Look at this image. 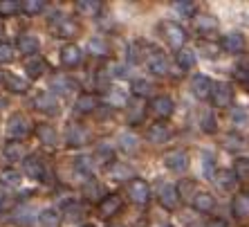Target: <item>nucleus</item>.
I'll return each instance as SVG.
<instances>
[{
  "label": "nucleus",
  "mask_w": 249,
  "mask_h": 227,
  "mask_svg": "<svg viewBox=\"0 0 249 227\" xmlns=\"http://www.w3.org/2000/svg\"><path fill=\"white\" fill-rule=\"evenodd\" d=\"M160 36H162L164 43H166L171 50H178V52H180L186 43L184 27L178 25L175 20H162V23H160Z\"/></svg>",
  "instance_id": "obj_1"
},
{
  "label": "nucleus",
  "mask_w": 249,
  "mask_h": 227,
  "mask_svg": "<svg viewBox=\"0 0 249 227\" xmlns=\"http://www.w3.org/2000/svg\"><path fill=\"white\" fill-rule=\"evenodd\" d=\"M23 162H25V173H27V178H32V180H41V182H47V185H50V180H52V171H50V164H47L41 155H27Z\"/></svg>",
  "instance_id": "obj_2"
},
{
  "label": "nucleus",
  "mask_w": 249,
  "mask_h": 227,
  "mask_svg": "<svg viewBox=\"0 0 249 227\" xmlns=\"http://www.w3.org/2000/svg\"><path fill=\"white\" fill-rule=\"evenodd\" d=\"M29 133H32V122L25 115H14L7 122V137H9V142H23Z\"/></svg>",
  "instance_id": "obj_3"
},
{
  "label": "nucleus",
  "mask_w": 249,
  "mask_h": 227,
  "mask_svg": "<svg viewBox=\"0 0 249 227\" xmlns=\"http://www.w3.org/2000/svg\"><path fill=\"white\" fill-rule=\"evenodd\" d=\"M146 111H151L153 115L157 117V122H166L168 117L175 113V104L171 97H166V95H157V97L151 99V104H148Z\"/></svg>",
  "instance_id": "obj_4"
},
{
  "label": "nucleus",
  "mask_w": 249,
  "mask_h": 227,
  "mask_svg": "<svg viewBox=\"0 0 249 227\" xmlns=\"http://www.w3.org/2000/svg\"><path fill=\"white\" fill-rule=\"evenodd\" d=\"M162 162L166 164L168 171H175V173H184L189 169V153L184 149H171V151L164 153Z\"/></svg>",
  "instance_id": "obj_5"
},
{
  "label": "nucleus",
  "mask_w": 249,
  "mask_h": 227,
  "mask_svg": "<svg viewBox=\"0 0 249 227\" xmlns=\"http://www.w3.org/2000/svg\"><path fill=\"white\" fill-rule=\"evenodd\" d=\"M128 198L133 200L135 205H146L148 200H151V187H148V182L142 180V178H133V180H128Z\"/></svg>",
  "instance_id": "obj_6"
},
{
  "label": "nucleus",
  "mask_w": 249,
  "mask_h": 227,
  "mask_svg": "<svg viewBox=\"0 0 249 227\" xmlns=\"http://www.w3.org/2000/svg\"><path fill=\"white\" fill-rule=\"evenodd\" d=\"M52 32L58 36V38H74L79 32H81V27H79V23H76L74 18L70 16H56V20H52Z\"/></svg>",
  "instance_id": "obj_7"
},
{
  "label": "nucleus",
  "mask_w": 249,
  "mask_h": 227,
  "mask_svg": "<svg viewBox=\"0 0 249 227\" xmlns=\"http://www.w3.org/2000/svg\"><path fill=\"white\" fill-rule=\"evenodd\" d=\"M211 101H213L215 108H229L233 101V88L231 83L227 81H218L213 83V90H211Z\"/></svg>",
  "instance_id": "obj_8"
},
{
  "label": "nucleus",
  "mask_w": 249,
  "mask_h": 227,
  "mask_svg": "<svg viewBox=\"0 0 249 227\" xmlns=\"http://www.w3.org/2000/svg\"><path fill=\"white\" fill-rule=\"evenodd\" d=\"M88 137H90V135H88L86 126H81V124L70 122L68 128H65V144H68L70 149H81V146H86Z\"/></svg>",
  "instance_id": "obj_9"
},
{
  "label": "nucleus",
  "mask_w": 249,
  "mask_h": 227,
  "mask_svg": "<svg viewBox=\"0 0 249 227\" xmlns=\"http://www.w3.org/2000/svg\"><path fill=\"white\" fill-rule=\"evenodd\" d=\"M144 61H146V65H148V70H151L153 75H157V76H166L168 70H171L166 54L160 52V50H151V52H148V57H146Z\"/></svg>",
  "instance_id": "obj_10"
},
{
  "label": "nucleus",
  "mask_w": 249,
  "mask_h": 227,
  "mask_svg": "<svg viewBox=\"0 0 249 227\" xmlns=\"http://www.w3.org/2000/svg\"><path fill=\"white\" fill-rule=\"evenodd\" d=\"M180 193H178V187L171 185V182H164L162 187H160V205H162L164 209L168 211H175L178 207H180Z\"/></svg>",
  "instance_id": "obj_11"
},
{
  "label": "nucleus",
  "mask_w": 249,
  "mask_h": 227,
  "mask_svg": "<svg viewBox=\"0 0 249 227\" xmlns=\"http://www.w3.org/2000/svg\"><path fill=\"white\" fill-rule=\"evenodd\" d=\"M32 106L43 115H56L58 113V101L52 93H36L34 99H32Z\"/></svg>",
  "instance_id": "obj_12"
},
{
  "label": "nucleus",
  "mask_w": 249,
  "mask_h": 227,
  "mask_svg": "<svg viewBox=\"0 0 249 227\" xmlns=\"http://www.w3.org/2000/svg\"><path fill=\"white\" fill-rule=\"evenodd\" d=\"M50 90L56 95H70V93H76L79 90V86H76V81L72 79L70 75H52V79H50Z\"/></svg>",
  "instance_id": "obj_13"
},
{
  "label": "nucleus",
  "mask_w": 249,
  "mask_h": 227,
  "mask_svg": "<svg viewBox=\"0 0 249 227\" xmlns=\"http://www.w3.org/2000/svg\"><path fill=\"white\" fill-rule=\"evenodd\" d=\"M99 106H101V97H99V95L83 93V95H79V99H76L74 111L79 113V115H92V113L99 111Z\"/></svg>",
  "instance_id": "obj_14"
},
{
  "label": "nucleus",
  "mask_w": 249,
  "mask_h": 227,
  "mask_svg": "<svg viewBox=\"0 0 249 227\" xmlns=\"http://www.w3.org/2000/svg\"><path fill=\"white\" fill-rule=\"evenodd\" d=\"M122 207H124L122 196L108 193V196H104V200L99 203V214H101V218H112V216H117L122 211Z\"/></svg>",
  "instance_id": "obj_15"
},
{
  "label": "nucleus",
  "mask_w": 249,
  "mask_h": 227,
  "mask_svg": "<svg viewBox=\"0 0 249 227\" xmlns=\"http://www.w3.org/2000/svg\"><path fill=\"white\" fill-rule=\"evenodd\" d=\"M171 135H173V128L168 126L166 122H155L146 131V140L151 144H164V142L171 140Z\"/></svg>",
  "instance_id": "obj_16"
},
{
  "label": "nucleus",
  "mask_w": 249,
  "mask_h": 227,
  "mask_svg": "<svg viewBox=\"0 0 249 227\" xmlns=\"http://www.w3.org/2000/svg\"><path fill=\"white\" fill-rule=\"evenodd\" d=\"M245 47H247V43H245V36L238 34V32L227 34L225 38L220 41V50H225V52H229V54H243Z\"/></svg>",
  "instance_id": "obj_17"
},
{
  "label": "nucleus",
  "mask_w": 249,
  "mask_h": 227,
  "mask_svg": "<svg viewBox=\"0 0 249 227\" xmlns=\"http://www.w3.org/2000/svg\"><path fill=\"white\" fill-rule=\"evenodd\" d=\"M16 50L25 57H36V52L41 50V41L34 34H20L16 41Z\"/></svg>",
  "instance_id": "obj_18"
},
{
  "label": "nucleus",
  "mask_w": 249,
  "mask_h": 227,
  "mask_svg": "<svg viewBox=\"0 0 249 227\" xmlns=\"http://www.w3.org/2000/svg\"><path fill=\"white\" fill-rule=\"evenodd\" d=\"M211 90H213V81L204 75L193 76L191 81V93L196 95V99H209L211 97Z\"/></svg>",
  "instance_id": "obj_19"
},
{
  "label": "nucleus",
  "mask_w": 249,
  "mask_h": 227,
  "mask_svg": "<svg viewBox=\"0 0 249 227\" xmlns=\"http://www.w3.org/2000/svg\"><path fill=\"white\" fill-rule=\"evenodd\" d=\"M81 58H83V52L79 45H74V43L63 45V50H61V63L65 68H76V65L81 63Z\"/></svg>",
  "instance_id": "obj_20"
},
{
  "label": "nucleus",
  "mask_w": 249,
  "mask_h": 227,
  "mask_svg": "<svg viewBox=\"0 0 249 227\" xmlns=\"http://www.w3.org/2000/svg\"><path fill=\"white\" fill-rule=\"evenodd\" d=\"M104 196H106V191H104V185L99 180H94V178H90V180H86L83 182V198L88 200V203H101L104 200Z\"/></svg>",
  "instance_id": "obj_21"
},
{
  "label": "nucleus",
  "mask_w": 249,
  "mask_h": 227,
  "mask_svg": "<svg viewBox=\"0 0 249 227\" xmlns=\"http://www.w3.org/2000/svg\"><path fill=\"white\" fill-rule=\"evenodd\" d=\"M36 137H38L41 144L45 146V149H50V151H54V149L58 146L56 131H54L52 126H47V124H38V126H36Z\"/></svg>",
  "instance_id": "obj_22"
},
{
  "label": "nucleus",
  "mask_w": 249,
  "mask_h": 227,
  "mask_svg": "<svg viewBox=\"0 0 249 227\" xmlns=\"http://www.w3.org/2000/svg\"><path fill=\"white\" fill-rule=\"evenodd\" d=\"M74 9H76V14L83 18H94L101 14L104 5H101V0H76Z\"/></svg>",
  "instance_id": "obj_23"
},
{
  "label": "nucleus",
  "mask_w": 249,
  "mask_h": 227,
  "mask_svg": "<svg viewBox=\"0 0 249 227\" xmlns=\"http://www.w3.org/2000/svg\"><path fill=\"white\" fill-rule=\"evenodd\" d=\"M92 171H94V160L90 155H79L74 160V175L81 178L83 182L92 178Z\"/></svg>",
  "instance_id": "obj_24"
},
{
  "label": "nucleus",
  "mask_w": 249,
  "mask_h": 227,
  "mask_svg": "<svg viewBox=\"0 0 249 227\" xmlns=\"http://www.w3.org/2000/svg\"><path fill=\"white\" fill-rule=\"evenodd\" d=\"M213 182H215V187H218L220 191H233V189H236V185H238L233 171H229V169L215 171V173H213Z\"/></svg>",
  "instance_id": "obj_25"
},
{
  "label": "nucleus",
  "mask_w": 249,
  "mask_h": 227,
  "mask_svg": "<svg viewBox=\"0 0 249 227\" xmlns=\"http://www.w3.org/2000/svg\"><path fill=\"white\" fill-rule=\"evenodd\" d=\"M191 205H193V209L200 211V214H209V211L215 209V198L207 191H200L196 196H191Z\"/></svg>",
  "instance_id": "obj_26"
},
{
  "label": "nucleus",
  "mask_w": 249,
  "mask_h": 227,
  "mask_svg": "<svg viewBox=\"0 0 249 227\" xmlns=\"http://www.w3.org/2000/svg\"><path fill=\"white\" fill-rule=\"evenodd\" d=\"M231 214L236 218H249V191H240L231 200Z\"/></svg>",
  "instance_id": "obj_27"
},
{
  "label": "nucleus",
  "mask_w": 249,
  "mask_h": 227,
  "mask_svg": "<svg viewBox=\"0 0 249 227\" xmlns=\"http://www.w3.org/2000/svg\"><path fill=\"white\" fill-rule=\"evenodd\" d=\"M25 72L29 75V79H41L43 75H47V61L43 57H29L25 63Z\"/></svg>",
  "instance_id": "obj_28"
},
{
  "label": "nucleus",
  "mask_w": 249,
  "mask_h": 227,
  "mask_svg": "<svg viewBox=\"0 0 249 227\" xmlns=\"http://www.w3.org/2000/svg\"><path fill=\"white\" fill-rule=\"evenodd\" d=\"M126 108H128V122L133 124H142L144 122V117H146V106H144V101L142 99H133V101H128L126 104Z\"/></svg>",
  "instance_id": "obj_29"
},
{
  "label": "nucleus",
  "mask_w": 249,
  "mask_h": 227,
  "mask_svg": "<svg viewBox=\"0 0 249 227\" xmlns=\"http://www.w3.org/2000/svg\"><path fill=\"white\" fill-rule=\"evenodd\" d=\"M2 155H5L7 162H20V160H25V146L23 142H7L5 149H2Z\"/></svg>",
  "instance_id": "obj_30"
},
{
  "label": "nucleus",
  "mask_w": 249,
  "mask_h": 227,
  "mask_svg": "<svg viewBox=\"0 0 249 227\" xmlns=\"http://www.w3.org/2000/svg\"><path fill=\"white\" fill-rule=\"evenodd\" d=\"M117 142H119V149H122L124 153H128V155H133V153H137V149H139V140H137V135L130 133V131H124V133H119Z\"/></svg>",
  "instance_id": "obj_31"
},
{
  "label": "nucleus",
  "mask_w": 249,
  "mask_h": 227,
  "mask_svg": "<svg viewBox=\"0 0 249 227\" xmlns=\"http://www.w3.org/2000/svg\"><path fill=\"white\" fill-rule=\"evenodd\" d=\"M5 88L9 90V93H14V95H25L29 90V83L25 81V79H20L18 75H5Z\"/></svg>",
  "instance_id": "obj_32"
},
{
  "label": "nucleus",
  "mask_w": 249,
  "mask_h": 227,
  "mask_svg": "<svg viewBox=\"0 0 249 227\" xmlns=\"http://www.w3.org/2000/svg\"><path fill=\"white\" fill-rule=\"evenodd\" d=\"M63 218L68 223H76V221H81V218H86V205L83 203H68L65 205V209H63Z\"/></svg>",
  "instance_id": "obj_33"
},
{
  "label": "nucleus",
  "mask_w": 249,
  "mask_h": 227,
  "mask_svg": "<svg viewBox=\"0 0 249 227\" xmlns=\"http://www.w3.org/2000/svg\"><path fill=\"white\" fill-rule=\"evenodd\" d=\"M196 29L202 36H211L215 29H218V20H215L213 16H207V14H202V16H197V20H196Z\"/></svg>",
  "instance_id": "obj_34"
},
{
  "label": "nucleus",
  "mask_w": 249,
  "mask_h": 227,
  "mask_svg": "<svg viewBox=\"0 0 249 227\" xmlns=\"http://www.w3.org/2000/svg\"><path fill=\"white\" fill-rule=\"evenodd\" d=\"M88 52L94 54V57H108L110 47H108V41H106V38H101V36H92V38L88 41Z\"/></svg>",
  "instance_id": "obj_35"
},
{
  "label": "nucleus",
  "mask_w": 249,
  "mask_h": 227,
  "mask_svg": "<svg viewBox=\"0 0 249 227\" xmlns=\"http://www.w3.org/2000/svg\"><path fill=\"white\" fill-rule=\"evenodd\" d=\"M175 61H178V65H180L182 70H193L196 68V52L193 50H186V47H182L180 52H178V57H175Z\"/></svg>",
  "instance_id": "obj_36"
},
{
  "label": "nucleus",
  "mask_w": 249,
  "mask_h": 227,
  "mask_svg": "<svg viewBox=\"0 0 249 227\" xmlns=\"http://www.w3.org/2000/svg\"><path fill=\"white\" fill-rule=\"evenodd\" d=\"M20 12L27 16H38L45 12V0H20Z\"/></svg>",
  "instance_id": "obj_37"
},
{
  "label": "nucleus",
  "mask_w": 249,
  "mask_h": 227,
  "mask_svg": "<svg viewBox=\"0 0 249 227\" xmlns=\"http://www.w3.org/2000/svg\"><path fill=\"white\" fill-rule=\"evenodd\" d=\"M200 128H202L204 133H215L218 131V119H215L213 111H202L200 113Z\"/></svg>",
  "instance_id": "obj_38"
},
{
  "label": "nucleus",
  "mask_w": 249,
  "mask_h": 227,
  "mask_svg": "<svg viewBox=\"0 0 249 227\" xmlns=\"http://www.w3.org/2000/svg\"><path fill=\"white\" fill-rule=\"evenodd\" d=\"M151 93H155V88H153L151 81H146V79H135V81H133L135 99H144V97H148Z\"/></svg>",
  "instance_id": "obj_39"
},
{
  "label": "nucleus",
  "mask_w": 249,
  "mask_h": 227,
  "mask_svg": "<svg viewBox=\"0 0 249 227\" xmlns=\"http://www.w3.org/2000/svg\"><path fill=\"white\" fill-rule=\"evenodd\" d=\"M12 218L18 225H29V223H32V207H27V205H16L12 211Z\"/></svg>",
  "instance_id": "obj_40"
},
{
  "label": "nucleus",
  "mask_w": 249,
  "mask_h": 227,
  "mask_svg": "<svg viewBox=\"0 0 249 227\" xmlns=\"http://www.w3.org/2000/svg\"><path fill=\"white\" fill-rule=\"evenodd\" d=\"M0 182H2L5 187L16 189V187H20V182H23V175L18 173L16 169H2V173H0Z\"/></svg>",
  "instance_id": "obj_41"
},
{
  "label": "nucleus",
  "mask_w": 249,
  "mask_h": 227,
  "mask_svg": "<svg viewBox=\"0 0 249 227\" xmlns=\"http://www.w3.org/2000/svg\"><path fill=\"white\" fill-rule=\"evenodd\" d=\"M38 223L43 227H61V216L56 209H43L38 214Z\"/></svg>",
  "instance_id": "obj_42"
},
{
  "label": "nucleus",
  "mask_w": 249,
  "mask_h": 227,
  "mask_svg": "<svg viewBox=\"0 0 249 227\" xmlns=\"http://www.w3.org/2000/svg\"><path fill=\"white\" fill-rule=\"evenodd\" d=\"M92 160H99L101 164H108V167H110V164L115 162V151L110 149V144H99Z\"/></svg>",
  "instance_id": "obj_43"
},
{
  "label": "nucleus",
  "mask_w": 249,
  "mask_h": 227,
  "mask_svg": "<svg viewBox=\"0 0 249 227\" xmlns=\"http://www.w3.org/2000/svg\"><path fill=\"white\" fill-rule=\"evenodd\" d=\"M249 142L247 137H243V135H238V133H229L225 137V149L227 151H240V149H245Z\"/></svg>",
  "instance_id": "obj_44"
},
{
  "label": "nucleus",
  "mask_w": 249,
  "mask_h": 227,
  "mask_svg": "<svg viewBox=\"0 0 249 227\" xmlns=\"http://www.w3.org/2000/svg\"><path fill=\"white\" fill-rule=\"evenodd\" d=\"M233 175L236 180H249V157H238L233 162Z\"/></svg>",
  "instance_id": "obj_45"
},
{
  "label": "nucleus",
  "mask_w": 249,
  "mask_h": 227,
  "mask_svg": "<svg viewBox=\"0 0 249 227\" xmlns=\"http://www.w3.org/2000/svg\"><path fill=\"white\" fill-rule=\"evenodd\" d=\"M110 178H115V180H133V171L128 169V167H122V164L112 162L110 164Z\"/></svg>",
  "instance_id": "obj_46"
},
{
  "label": "nucleus",
  "mask_w": 249,
  "mask_h": 227,
  "mask_svg": "<svg viewBox=\"0 0 249 227\" xmlns=\"http://www.w3.org/2000/svg\"><path fill=\"white\" fill-rule=\"evenodd\" d=\"M20 12V2L18 0H0V16H14Z\"/></svg>",
  "instance_id": "obj_47"
},
{
  "label": "nucleus",
  "mask_w": 249,
  "mask_h": 227,
  "mask_svg": "<svg viewBox=\"0 0 249 227\" xmlns=\"http://www.w3.org/2000/svg\"><path fill=\"white\" fill-rule=\"evenodd\" d=\"M175 9L182 14V16H191L196 14V2H191V0H178L175 2Z\"/></svg>",
  "instance_id": "obj_48"
},
{
  "label": "nucleus",
  "mask_w": 249,
  "mask_h": 227,
  "mask_svg": "<svg viewBox=\"0 0 249 227\" xmlns=\"http://www.w3.org/2000/svg\"><path fill=\"white\" fill-rule=\"evenodd\" d=\"M9 61H14V45L0 41V63H9Z\"/></svg>",
  "instance_id": "obj_49"
},
{
  "label": "nucleus",
  "mask_w": 249,
  "mask_h": 227,
  "mask_svg": "<svg viewBox=\"0 0 249 227\" xmlns=\"http://www.w3.org/2000/svg\"><path fill=\"white\" fill-rule=\"evenodd\" d=\"M178 193H180V198H191V193H193V182H191V180H182L180 187H178Z\"/></svg>",
  "instance_id": "obj_50"
},
{
  "label": "nucleus",
  "mask_w": 249,
  "mask_h": 227,
  "mask_svg": "<svg viewBox=\"0 0 249 227\" xmlns=\"http://www.w3.org/2000/svg\"><path fill=\"white\" fill-rule=\"evenodd\" d=\"M202 162H204V167H202V169H204V175H207V178H211V175L215 173V171H213V157L204 153V155H202Z\"/></svg>",
  "instance_id": "obj_51"
},
{
  "label": "nucleus",
  "mask_w": 249,
  "mask_h": 227,
  "mask_svg": "<svg viewBox=\"0 0 249 227\" xmlns=\"http://www.w3.org/2000/svg\"><path fill=\"white\" fill-rule=\"evenodd\" d=\"M202 52L207 54V58H215L218 57V52H220V45H209V43H202Z\"/></svg>",
  "instance_id": "obj_52"
},
{
  "label": "nucleus",
  "mask_w": 249,
  "mask_h": 227,
  "mask_svg": "<svg viewBox=\"0 0 249 227\" xmlns=\"http://www.w3.org/2000/svg\"><path fill=\"white\" fill-rule=\"evenodd\" d=\"M119 90H108V101H110L112 106H122V104H126V99L124 97H119Z\"/></svg>",
  "instance_id": "obj_53"
},
{
  "label": "nucleus",
  "mask_w": 249,
  "mask_h": 227,
  "mask_svg": "<svg viewBox=\"0 0 249 227\" xmlns=\"http://www.w3.org/2000/svg\"><path fill=\"white\" fill-rule=\"evenodd\" d=\"M204 227H229V223L222 221V218H211V221L204 223Z\"/></svg>",
  "instance_id": "obj_54"
},
{
  "label": "nucleus",
  "mask_w": 249,
  "mask_h": 227,
  "mask_svg": "<svg viewBox=\"0 0 249 227\" xmlns=\"http://www.w3.org/2000/svg\"><path fill=\"white\" fill-rule=\"evenodd\" d=\"M233 122H236V124H245V122H247V115L238 108V111H233Z\"/></svg>",
  "instance_id": "obj_55"
},
{
  "label": "nucleus",
  "mask_w": 249,
  "mask_h": 227,
  "mask_svg": "<svg viewBox=\"0 0 249 227\" xmlns=\"http://www.w3.org/2000/svg\"><path fill=\"white\" fill-rule=\"evenodd\" d=\"M9 203H12V200H9V196H7L5 191H0V211L7 209V207H9Z\"/></svg>",
  "instance_id": "obj_56"
},
{
  "label": "nucleus",
  "mask_w": 249,
  "mask_h": 227,
  "mask_svg": "<svg viewBox=\"0 0 249 227\" xmlns=\"http://www.w3.org/2000/svg\"><path fill=\"white\" fill-rule=\"evenodd\" d=\"M106 227H124V225H122V223H108Z\"/></svg>",
  "instance_id": "obj_57"
},
{
  "label": "nucleus",
  "mask_w": 249,
  "mask_h": 227,
  "mask_svg": "<svg viewBox=\"0 0 249 227\" xmlns=\"http://www.w3.org/2000/svg\"><path fill=\"white\" fill-rule=\"evenodd\" d=\"M2 79H5V72H2V70H0V81H2Z\"/></svg>",
  "instance_id": "obj_58"
},
{
  "label": "nucleus",
  "mask_w": 249,
  "mask_h": 227,
  "mask_svg": "<svg viewBox=\"0 0 249 227\" xmlns=\"http://www.w3.org/2000/svg\"><path fill=\"white\" fill-rule=\"evenodd\" d=\"M81 227H94V225H90V223H86V225H81Z\"/></svg>",
  "instance_id": "obj_59"
}]
</instances>
